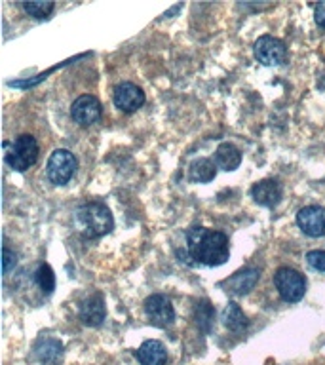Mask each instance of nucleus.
Masks as SVG:
<instances>
[{
	"label": "nucleus",
	"instance_id": "9d476101",
	"mask_svg": "<svg viewBox=\"0 0 325 365\" xmlns=\"http://www.w3.org/2000/svg\"><path fill=\"white\" fill-rule=\"evenodd\" d=\"M71 116L80 125L96 124L101 118V103L93 96H80L71 107Z\"/></svg>",
	"mask_w": 325,
	"mask_h": 365
},
{
	"label": "nucleus",
	"instance_id": "1a4fd4ad",
	"mask_svg": "<svg viewBox=\"0 0 325 365\" xmlns=\"http://www.w3.org/2000/svg\"><path fill=\"white\" fill-rule=\"evenodd\" d=\"M296 225L310 238L325 236V210L319 205H306L296 213Z\"/></svg>",
	"mask_w": 325,
	"mask_h": 365
},
{
	"label": "nucleus",
	"instance_id": "f03ea898",
	"mask_svg": "<svg viewBox=\"0 0 325 365\" xmlns=\"http://www.w3.org/2000/svg\"><path fill=\"white\" fill-rule=\"evenodd\" d=\"M74 222L86 238H101L110 232L114 227L113 213L107 205L99 204V202L80 205L74 215Z\"/></svg>",
	"mask_w": 325,
	"mask_h": 365
},
{
	"label": "nucleus",
	"instance_id": "a211bd4d",
	"mask_svg": "<svg viewBox=\"0 0 325 365\" xmlns=\"http://www.w3.org/2000/svg\"><path fill=\"white\" fill-rule=\"evenodd\" d=\"M222 322L234 333H242L247 327V318L236 302H228L225 312H222Z\"/></svg>",
	"mask_w": 325,
	"mask_h": 365
},
{
	"label": "nucleus",
	"instance_id": "ddd939ff",
	"mask_svg": "<svg viewBox=\"0 0 325 365\" xmlns=\"http://www.w3.org/2000/svg\"><path fill=\"white\" fill-rule=\"evenodd\" d=\"M107 316V308H105V301L101 295L88 297L82 304H80V319L86 325L97 327L103 324V319Z\"/></svg>",
	"mask_w": 325,
	"mask_h": 365
},
{
	"label": "nucleus",
	"instance_id": "6e6552de",
	"mask_svg": "<svg viewBox=\"0 0 325 365\" xmlns=\"http://www.w3.org/2000/svg\"><path fill=\"white\" fill-rule=\"evenodd\" d=\"M113 101L122 113H135L145 105V91L131 82H122L114 88Z\"/></svg>",
	"mask_w": 325,
	"mask_h": 365
},
{
	"label": "nucleus",
	"instance_id": "412c9836",
	"mask_svg": "<svg viewBox=\"0 0 325 365\" xmlns=\"http://www.w3.org/2000/svg\"><path fill=\"white\" fill-rule=\"evenodd\" d=\"M21 8L34 19H46V17H50L56 4L53 2H23Z\"/></svg>",
	"mask_w": 325,
	"mask_h": 365
},
{
	"label": "nucleus",
	"instance_id": "aec40b11",
	"mask_svg": "<svg viewBox=\"0 0 325 365\" xmlns=\"http://www.w3.org/2000/svg\"><path fill=\"white\" fill-rule=\"evenodd\" d=\"M36 284L40 285V289L44 291L46 295H50L51 291L56 289V276H53V270H51L50 264L42 262L36 270Z\"/></svg>",
	"mask_w": 325,
	"mask_h": 365
},
{
	"label": "nucleus",
	"instance_id": "6ab92c4d",
	"mask_svg": "<svg viewBox=\"0 0 325 365\" xmlns=\"http://www.w3.org/2000/svg\"><path fill=\"white\" fill-rule=\"evenodd\" d=\"M196 324H198V327L202 331H211V327H213V318H215V310H213V307H211L210 302L207 301H202L196 307Z\"/></svg>",
	"mask_w": 325,
	"mask_h": 365
},
{
	"label": "nucleus",
	"instance_id": "4be33fe9",
	"mask_svg": "<svg viewBox=\"0 0 325 365\" xmlns=\"http://www.w3.org/2000/svg\"><path fill=\"white\" fill-rule=\"evenodd\" d=\"M306 261H308V264L314 268V270L325 272V251H319V250L308 251Z\"/></svg>",
	"mask_w": 325,
	"mask_h": 365
},
{
	"label": "nucleus",
	"instance_id": "7ed1b4c3",
	"mask_svg": "<svg viewBox=\"0 0 325 365\" xmlns=\"http://www.w3.org/2000/svg\"><path fill=\"white\" fill-rule=\"evenodd\" d=\"M6 164L10 165L11 170L16 171H27L31 165L36 164L38 160V143L33 135L29 133H21L19 137H16V141L11 143V147L6 143Z\"/></svg>",
	"mask_w": 325,
	"mask_h": 365
},
{
	"label": "nucleus",
	"instance_id": "2eb2a0df",
	"mask_svg": "<svg viewBox=\"0 0 325 365\" xmlns=\"http://www.w3.org/2000/svg\"><path fill=\"white\" fill-rule=\"evenodd\" d=\"M34 356L40 364L57 365L63 358V344L56 339H42L34 346Z\"/></svg>",
	"mask_w": 325,
	"mask_h": 365
},
{
	"label": "nucleus",
	"instance_id": "f3484780",
	"mask_svg": "<svg viewBox=\"0 0 325 365\" xmlns=\"http://www.w3.org/2000/svg\"><path fill=\"white\" fill-rule=\"evenodd\" d=\"M217 175V165L210 158L194 160L188 168V179L192 182H210Z\"/></svg>",
	"mask_w": 325,
	"mask_h": 365
},
{
	"label": "nucleus",
	"instance_id": "dca6fc26",
	"mask_svg": "<svg viewBox=\"0 0 325 365\" xmlns=\"http://www.w3.org/2000/svg\"><path fill=\"white\" fill-rule=\"evenodd\" d=\"M242 164V153L232 143H221L215 150V165L225 171L238 170Z\"/></svg>",
	"mask_w": 325,
	"mask_h": 365
},
{
	"label": "nucleus",
	"instance_id": "f8f14e48",
	"mask_svg": "<svg viewBox=\"0 0 325 365\" xmlns=\"http://www.w3.org/2000/svg\"><path fill=\"white\" fill-rule=\"evenodd\" d=\"M251 198L255 200V204L264 205V207H274L282 200V187L278 181L264 179L251 187Z\"/></svg>",
	"mask_w": 325,
	"mask_h": 365
},
{
	"label": "nucleus",
	"instance_id": "423d86ee",
	"mask_svg": "<svg viewBox=\"0 0 325 365\" xmlns=\"http://www.w3.org/2000/svg\"><path fill=\"white\" fill-rule=\"evenodd\" d=\"M253 53H255V59L267 67H276V65H282L287 57V48L279 38H274L270 34H264L261 38L257 40L255 46H253Z\"/></svg>",
	"mask_w": 325,
	"mask_h": 365
},
{
	"label": "nucleus",
	"instance_id": "5701e85b",
	"mask_svg": "<svg viewBox=\"0 0 325 365\" xmlns=\"http://www.w3.org/2000/svg\"><path fill=\"white\" fill-rule=\"evenodd\" d=\"M17 262V257L16 253L11 250H8L4 245V250H2V268H4V274H10V270L16 267Z\"/></svg>",
	"mask_w": 325,
	"mask_h": 365
},
{
	"label": "nucleus",
	"instance_id": "b1692460",
	"mask_svg": "<svg viewBox=\"0 0 325 365\" xmlns=\"http://www.w3.org/2000/svg\"><path fill=\"white\" fill-rule=\"evenodd\" d=\"M316 23H318L319 27L325 29V2L316 6Z\"/></svg>",
	"mask_w": 325,
	"mask_h": 365
},
{
	"label": "nucleus",
	"instance_id": "f257e3e1",
	"mask_svg": "<svg viewBox=\"0 0 325 365\" xmlns=\"http://www.w3.org/2000/svg\"><path fill=\"white\" fill-rule=\"evenodd\" d=\"M187 250L194 262L205 267H221L230 257L227 236L205 227H192L188 230Z\"/></svg>",
	"mask_w": 325,
	"mask_h": 365
},
{
	"label": "nucleus",
	"instance_id": "0eeeda50",
	"mask_svg": "<svg viewBox=\"0 0 325 365\" xmlns=\"http://www.w3.org/2000/svg\"><path fill=\"white\" fill-rule=\"evenodd\" d=\"M145 314L150 319V324L156 327H170L175 322V310L173 304L165 295H150L145 301Z\"/></svg>",
	"mask_w": 325,
	"mask_h": 365
},
{
	"label": "nucleus",
	"instance_id": "20e7f679",
	"mask_svg": "<svg viewBox=\"0 0 325 365\" xmlns=\"http://www.w3.org/2000/svg\"><path fill=\"white\" fill-rule=\"evenodd\" d=\"M274 285L285 302H299L306 293V279L299 270L282 267L274 274Z\"/></svg>",
	"mask_w": 325,
	"mask_h": 365
},
{
	"label": "nucleus",
	"instance_id": "39448f33",
	"mask_svg": "<svg viewBox=\"0 0 325 365\" xmlns=\"http://www.w3.org/2000/svg\"><path fill=\"white\" fill-rule=\"evenodd\" d=\"M76 168H78L76 156L67 148H57V150L51 153L50 160H48L46 173H48L50 182H53L56 187H63L73 179Z\"/></svg>",
	"mask_w": 325,
	"mask_h": 365
},
{
	"label": "nucleus",
	"instance_id": "4468645a",
	"mask_svg": "<svg viewBox=\"0 0 325 365\" xmlns=\"http://www.w3.org/2000/svg\"><path fill=\"white\" fill-rule=\"evenodd\" d=\"M137 359L141 365H165L167 350L160 341H145L137 350Z\"/></svg>",
	"mask_w": 325,
	"mask_h": 365
},
{
	"label": "nucleus",
	"instance_id": "9b49d317",
	"mask_svg": "<svg viewBox=\"0 0 325 365\" xmlns=\"http://www.w3.org/2000/svg\"><path fill=\"white\" fill-rule=\"evenodd\" d=\"M259 270L253 267H247L244 270H238V272L230 276V278L225 282V287H227L228 293H232V295H247L253 287L257 285L259 282Z\"/></svg>",
	"mask_w": 325,
	"mask_h": 365
}]
</instances>
